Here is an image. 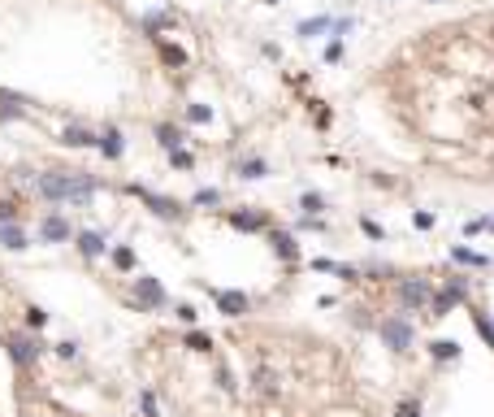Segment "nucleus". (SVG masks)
Instances as JSON below:
<instances>
[{
  "mask_svg": "<svg viewBox=\"0 0 494 417\" xmlns=\"http://www.w3.org/2000/svg\"><path fill=\"white\" fill-rule=\"evenodd\" d=\"M490 227H494V222H490Z\"/></svg>",
  "mask_w": 494,
  "mask_h": 417,
  "instance_id": "38",
  "label": "nucleus"
},
{
  "mask_svg": "<svg viewBox=\"0 0 494 417\" xmlns=\"http://www.w3.org/2000/svg\"><path fill=\"white\" fill-rule=\"evenodd\" d=\"M57 352H61L65 361H70V357H78V344H70V339H65V344H57Z\"/></svg>",
  "mask_w": 494,
  "mask_h": 417,
  "instance_id": "35",
  "label": "nucleus"
},
{
  "mask_svg": "<svg viewBox=\"0 0 494 417\" xmlns=\"http://www.w3.org/2000/svg\"><path fill=\"white\" fill-rule=\"evenodd\" d=\"M273 248H277V256H295V244H291V235H282V231H273Z\"/></svg>",
  "mask_w": 494,
  "mask_h": 417,
  "instance_id": "18",
  "label": "nucleus"
},
{
  "mask_svg": "<svg viewBox=\"0 0 494 417\" xmlns=\"http://www.w3.org/2000/svg\"><path fill=\"white\" fill-rule=\"evenodd\" d=\"M221 196H217V191H212V187H204V191H195V204H217Z\"/></svg>",
  "mask_w": 494,
  "mask_h": 417,
  "instance_id": "32",
  "label": "nucleus"
},
{
  "mask_svg": "<svg viewBox=\"0 0 494 417\" xmlns=\"http://www.w3.org/2000/svg\"><path fill=\"white\" fill-rule=\"evenodd\" d=\"M135 296H139V304H147V309H165V300H170L156 278H135Z\"/></svg>",
  "mask_w": 494,
  "mask_h": 417,
  "instance_id": "4",
  "label": "nucleus"
},
{
  "mask_svg": "<svg viewBox=\"0 0 494 417\" xmlns=\"http://www.w3.org/2000/svg\"><path fill=\"white\" fill-rule=\"evenodd\" d=\"M459 296H464V292H459V283H451L447 292H438V296H430V309H434V317H442V313H447V309H455V304H459Z\"/></svg>",
  "mask_w": 494,
  "mask_h": 417,
  "instance_id": "11",
  "label": "nucleus"
},
{
  "mask_svg": "<svg viewBox=\"0 0 494 417\" xmlns=\"http://www.w3.org/2000/svg\"><path fill=\"white\" fill-rule=\"evenodd\" d=\"M187 348H195V352H208V348H212V339H208L204 330H191V335H187Z\"/></svg>",
  "mask_w": 494,
  "mask_h": 417,
  "instance_id": "23",
  "label": "nucleus"
},
{
  "mask_svg": "<svg viewBox=\"0 0 494 417\" xmlns=\"http://www.w3.org/2000/svg\"><path fill=\"white\" fill-rule=\"evenodd\" d=\"M35 191L44 200H53V204H82V200H91L95 196V183L91 174H78V170H48V174H35Z\"/></svg>",
  "mask_w": 494,
  "mask_h": 417,
  "instance_id": "1",
  "label": "nucleus"
},
{
  "mask_svg": "<svg viewBox=\"0 0 494 417\" xmlns=\"http://www.w3.org/2000/svg\"><path fill=\"white\" fill-rule=\"evenodd\" d=\"M174 313H178V317H183V322H187V326L195 322V309H191V304H178V309H174Z\"/></svg>",
  "mask_w": 494,
  "mask_h": 417,
  "instance_id": "34",
  "label": "nucleus"
},
{
  "mask_svg": "<svg viewBox=\"0 0 494 417\" xmlns=\"http://www.w3.org/2000/svg\"><path fill=\"white\" fill-rule=\"evenodd\" d=\"M399 417H417V400H403V409H399Z\"/></svg>",
  "mask_w": 494,
  "mask_h": 417,
  "instance_id": "37",
  "label": "nucleus"
},
{
  "mask_svg": "<svg viewBox=\"0 0 494 417\" xmlns=\"http://www.w3.org/2000/svg\"><path fill=\"white\" fill-rule=\"evenodd\" d=\"M135 191H139L147 204H152V213H161V218H178V204H174L170 196H152V191H143V187H135Z\"/></svg>",
  "mask_w": 494,
  "mask_h": 417,
  "instance_id": "13",
  "label": "nucleus"
},
{
  "mask_svg": "<svg viewBox=\"0 0 494 417\" xmlns=\"http://www.w3.org/2000/svg\"><path fill=\"white\" fill-rule=\"evenodd\" d=\"M230 227H239V231H260V227H265V218H260V213H230Z\"/></svg>",
  "mask_w": 494,
  "mask_h": 417,
  "instance_id": "16",
  "label": "nucleus"
},
{
  "mask_svg": "<svg viewBox=\"0 0 494 417\" xmlns=\"http://www.w3.org/2000/svg\"><path fill=\"white\" fill-rule=\"evenodd\" d=\"M156 143L161 148H183V131H178V126H156Z\"/></svg>",
  "mask_w": 494,
  "mask_h": 417,
  "instance_id": "15",
  "label": "nucleus"
},
{
  "mask_svg": "<svg viewBox=\"0 0 494 417\" xmlns=\"http://www.w3.org/2000/svg\"><path fill=\"white\" fill-rule=\"evenodd\" d=\"M0 248L22 252V248H26V231H22V227H13V222H0Z\"/></svg>",
  "mask_w": 494,
  "mask_h": 417,
  "instance_id": "10",
  "label": "nucleus"
},
{
  "mask_svg": "<svg viewBox=\"0 0 494 417\" xmlns=\"http://www.w3.org/2000/svg\"><path fill=\"white\" fill-rule=\"evenodd\" d=\"M382 339H386V348L403 352V348L412 344V326L403 322V317H390V322H382Z\"/></svg>",
  "mask_w": 494,
  "mask_h": 417,
  "instance_id": "3",
  "label": "nucleus"
},
{
  "mask_svg": "<svg viewBox=\"0 0 494 417\" xmlns=\"http://www.w3.org/2000/svg\"><path fill=\"white\" fill-rule=\"evenodd\" d=\"M417 227H421V231L434 227V213H430V208H421V213H417Z\"/></svg>",
  "mask_w": 494,
  "mask_h": 417,
  "instance_id": "33",
  "label": "nucleus"
},
{
  "mask_svg": "<svg viewBox=\"0 0 494 417\" xmlns=\"http://www.w3.org/2000/svg\"><path fill=\"white\" fill-rule=\"evenodd\" d=\"M455 261L459 265H486V256L482 252H468V248H455Z\"/></svg>",
  "mask_w": 494,
  "mask_h": 417,
  "instance_id": "24",
  "label": "nucleus"
},
{
  "mask_svg": "<svg viewBox=\"0 0 494 417\" xmlns=\"http://www.w3.org/2000/svg\"><path fill=\"white\" fill-rule=\"evenodd\" d=\"M39 352H44V344L35 339V335H9V357L18 361L22 370H26V365H35V361H39Z\"/></svg>",
  "mask_w": 494,
  "mask_h": 417,
  "instance_id": "2",
  "label": "nucleus"
},
{
  "mask_svg": "<svg viewBox=\"0 0 494 417\" xmlns=\"http://www.w3.org/2000/svg\"><path fill=\"white\" fill-rule=\"evenodd\" d=\"M61 143H70V148H95V135H91V131H82V126H65Z\"/></svg>",
  "mask_w": 494,
  "mask_h": 417,
  "instance_id": "14",
  "label": "nucleus"
},
{
  "mask_svg": "<svg viewBox=\"0 0 494 417\" xmlns=\"http://www.w3.org/2000/svg\"><path fill=\"white\" fill-rule=\"evenodd\" d=\"M187 118H191L195 126H208V122H212V109H208V105H187Z\"/></svg>",
  "mask_w": 494,
  "mask_h": 417,
  "instance_id": "17",
  "label": "nucleus"
},
{
  "mask_svg": "<svg viewBox=\"0 0 494 417\" xmlns=\"http://www.w3.org/2000/svg\"><path fill=\"white\" fill-rule=\"evenodd\" d=\"M239 174H243V179H265V161H243Z\"/></svg>",
  "mask_w": 494,
  "mask_h": 417,
  "instance_id": "25",
  "label": "nucleus"
},
{
  "mask_svg": "<svg viewBox=\"0 0 494 417\" xmlns=\"http://www.w3.org/2000/svg\"><path fill=\"white\" fill-rule=\"evenodd\" d=\"M473 322H477V330H482V339L494 348V322H490V317L486 313H473Z\"/></svg>",
  "mask_w": 494,
  "mask_h": 417,
  "instance_id": "19",
  "label": "nucleus"
},
{
  "mask_svg": "<svg viewBox=\"0 0 494 417\" xmlns=\"http://www.w3.org/2000/svg\"><path fill=\"white\" fill-rule=\"evenodd\" d=\"M304 208H308V213H321V208H325V200L317 196V191H308V196H304Z\"/></svg>",
  "mask_w": 494,
  "mask_h": 417,
  "instance_id": "31",
  "label": "nucleus"
},
{
  "mask_svg": "<svg viewBox=\"0 0 494 417\" xmlns=\"http://www.w3.org/2000/svg\"><path fill=\"white\" fill-rule=\"evenodd\" d=\"M161 57L170 61V66H183V61H187V53H183V48H174V44H161Z\"/></svg>",
  "mask_w": 494,
  "mask_h": 417,
  "instance_id": "22",
  "label": "nucleus"
},
{
  "mask_svg": "<svg viewBox=\"0 0 494 417\" xmlns=\"http://www.w3.org/2000/svg\"><path fill=\"white\" fill-rule=\"evenodd\" d=\"M170 161H174V170H191V152H187V148H174Z\"/></svg>",
  "mask_w": 494,
  "mask_h": 417,
  "instance_id": "28",
  "label": "nucleus"
},
{
  "mask_svg": "<svg viewBox=\"0 0 494 417\" xmlns=\"http://www.w3.org/2000/svg\"><path fill=\"white\" fill-rule=\"evenodd\" d=\"M143 26H147V30H161V26H170V13H147V18H143Z\"/></svg>",
  "mask_w": 494,
  "mask_h": 417,
  "instance_id": "29",
  "label": "nucleus"
},
{
  "mask_svg": "<svg viewBox=\"0 0 494 417\" xmlns=\"http://www.w3.org/2000/svg\"><path fill=\"white\" fill-rule=\"evenodd\" d=\"M44 322H48V313H44V309H35V304H30V309H26V326H30V330H39Z\"/></svg>",
  "mask_w": 494,
  "mask_h": 417,
  "instance_id": "27",
  "label": "nucleus"
},
{
  "mask_svg": "<svg viewBox=\"0 0 494 417\" xmlns=\"http://www.w3.org/2000/svg\"><path fill=\"white\" fill-rule=\"evenodd\" d=\"M455 352H459V344H451V339H438L434 344V357L438 361H455Z\"/></svg>",
  "mask_w": 494,
  "mask_h": 417,
  "instance_id": "20",
  "label": "nucleus"
},
{
  "mask_svg": "<svg viewBox=\"0 0 494 417\" xmlns=\"http://www.w3.org/2000/svg\"><path fill=\"white\" fill-rule=\"evenodd\" d=\"M217 309L226 313V317H243L252 304H247V296L243 292H217Z\"/></svg>",
  "mask_w": 494,
  "mask_h": 417,
  "instance_id": "8",
  "label": "nucleus"
},
{
  "mask_svg": "<svg viewBox=\"0 0 494 417\" xmlns=\"http://www.w3.org/2000/svg\"><path fill=\"white\" fill-rule=\"evenodd\" d=\"M329 26H334L329 18H312V22H304V26H300V35H317V30H329Z\"/></svg>",
  "mask_w": 494,
  "mask_h": 417,
  "instance_id": "26",
  "label": "nucleus"
},
{
  "mask_svg": "<svg viewBox=\"0 0 494 417\" xmlns=\"http://www.w3.org/2000/svg\"><path fill=\"white\" fill-rule=\"evenodd\" d=\"M13 213H18V208H13L9 200H0V222H13Z\"/></svg>",
  "mask_w": 494,
  "mask_h": 417,
  "instance_id": "36",
  "label": "nucleus"
},
{
  "mask_svg": "<svg viewBox=\"0 0 494 417\" xmlns=\"http://www.w3.org/2000/svg\"><path fill=\"white\" fill-rule=\"evenodd\" d=\"M113 265H118V269H135V252H130V248H113Z\"/></svg>",
  "mask_w": 494,
  "mask_h": 417,
  "instance_id": "21",
  "label": "nucleus"
},
{
  "mask_svg": "<svg viewBox=\"0 0 494 417\" xmlns=\"http://www.w3.org/2000/svg\"><path fill=\"white\" fill-rule=\"evenodd\" d=\"M104 235L100 231H78V252L87 256V261H95V256H104Z\"/></svg>",
  "mask_w": 494,
  "mask_h": 417,
  "instance_id": "9",
  "label": "nucleus"
},
{
  "mask_svg": "<svg viewBox=\"0 0 494 417\" xmlns=\"http://www.w3.org/2000/svg\"><path fill=\"white\" fill-rule=\"evenodd\" d=\"M22 114H26V96L0 87V118H22Z\"/></svg>",
  "mask_w": 494,
  "mask_h": 417,
  "instance_id": "12",
  "label": "nucleus"
},
{
  "mask_svg": "<svg viewBox=\"0 0 494 417\" xmlns=\"http://www.w3.org/2000/svg\"><path fill=\"white\" fill-rule=\"evenodd\" d=\"M399 300L408 304V309H421V304H430V283L425 278H408L399 287Z\"/></svg>",
  "mask_w": 494,
  "mask_h": 417,
  "instance_id": "7",
  "label": "nucleus"
},
{
  "mask_svg": "<svg viewBox=\"0 0 494 417\" xmlns=\"http://www.w3.org/2000/svg\"><path fill=\"white\" fill-rule=\"evenodd\" d=\"M139 405H143V413H147V417H161V409H156V396H152V391H143V396H139Z\"/></svg>",
  "mask_w": 494,
  "mask_h": 417,
  "instance_id": "30",
  "label": "nucleus"
},
{
  "mask_svg": "<svg viewBox=\"0 0 494 417\" xmlns=\"http://www.w3.org/2000/svg\"><path fill=\"white\" fill-rule=\"evenodd\" d=\"M95 148H100V152L109 157V161H118V157L126 152V139H122V131H118V126H104V131L95 135Z\"/></svg>",
  "mask_w": 494,
  "mask_h": 417,
  "instance_id": "5",
  "label": "nucleus"
},
{
  "mask_svg": "<svg viewBox=\"0 0 494 417\" xmlns=\"http://www.w3.org/2000/svg\"><path fill=\"white\" fill-rule=\"evenodd\" d=\"M39 239H44V244H65V239H70V222L57 218V213H48L39 222Z\"/></svg>",
  "mask_w": 494,
  "mask_h": 417,
  "instance_id": "6",
  "label": "nucleus"
}]
</instances>
